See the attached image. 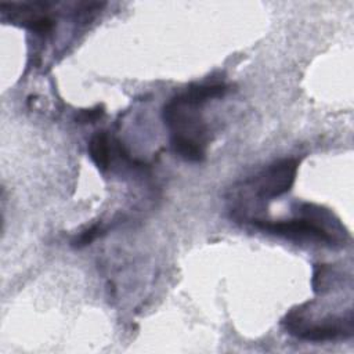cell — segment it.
Segmentation results:
<instances>
[{
  "label": "cell",
  "instance_id": "1",
  "mask_svg": "<svg viewBox=\"0 0 354 354\" xmlns=\"http://www.w3.org/2000/svg\"><path fill=\"white\" fill-rule=\"evenodd\" d=\"M201 106L184 91L163 106V120L171 133V148L188 162H202L206 156L207 130L199 112Z\"/></svg>",
  "mask_w": 354,
  "mask_h": 354
},
{
  "label": "cell",
  "instance_id": "2",
  "mask_svg": "<svg viewBox=\"0 0 354 354\" xmlns=\"http://www.w3.org/2000/svg\"><path fill=\"white\" fill-rule=\"evenodd\" d=\"M299 214L300 217H296L293 220H253V224L263 231L289 239H311L325 242L328 245L342 242L339 234L329 230V225L342 228L340 223L337 220H333L330 212L311 203H303L299 206Z\"/></svg>",
  "mask_w": 354,
  "mask_h": 354
},
{
  "label": "cell",
  "instance_id": "3",
  "mask_svg": "<svg viewBox=\"0 0 354 354\" xmlns=\"http://www.w3.org/2000/svg\"><path fill=\"white\" fill-rule=\"evenodd\" d=\"M299 160L295 158H285L277 160L260 171L256 177L246 181V189L259 199L270 201L288 192L296 178Z\"/></svg>",
  "mask_w": 354,
  "mask_h": 354
},
{
  "label": "cell",
  "instance_id": "4",
  "mask_svg": "<svg viewBox=\"0 0 354 354\" xmlns=\"http://www.w3.org/2000/svg\"><path fill=\"white\" fill-rule=\"evenodd\" d=\"M286 329L289 333L299 339L308 342H326L336 339H346L353 335V313L348 311L340 318L329 317L319 324H307L301 321L297 313L293 310L286 315Z\"/></svg>",
  "mask_w": 354,
  "mask_h": 354
},
{
  "label": "cell",
  "instance_id": "5",
  "mask_svg": "<svg viewBox=\"0 0 354 354\" xmlns=\"http://www.w3.org/2000/svg\"><path fill=\"white\" fill-rule=\"evenodd\" d=\"M88 155L98 170L105 171L111 165V140L106 131H97L88 141Z\"/></svg>",
  "mask_w": 354,
  "mask_h": 354
},
{
  "label": "cell",
  "instance_id": "6",
  "mask_svg": "<svg viewBox=\"0 0 354 354\" xmlns=\"http://www.w3.org/2000/svg\"><path fill=\"white\" fill-rule=\"evenodd\" d=\"M105 111H104V106L102 105H97L94 108H88V109H82L76 113L75 116V120L76 123H80V124H87V123H94L97 122L98 119H101L104 116Z\"/></svg>",
  "mask_w": 354,
  "mask_h": 354
},
{
  "label": "cell",
  "instance_id": "7",
  "mask_svg": "<svg viewBox=\"0 0 354 354\" xmlns=\"http://www.w3.org/2000/svg\"><path fill=\"white\" fill-rule=\"evenodd\" d=\"M100 234V227L98 225H93L90 227L88 230L83 231L73 242H72V246L75 248H83L86 245H90Z\"/></svg>",
  "mask_w": 354,
  "mask_h": 354
}]
</instances>
